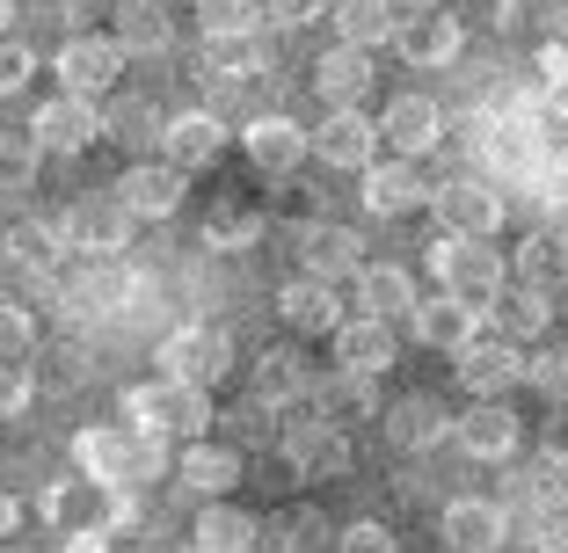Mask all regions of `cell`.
Returning <instances> with one entry per match:
<instances>
[{
  "mask_svg": "<svg viewBox=\"0 0 568 553\" xmlns=\"http://www.w3.org/2000/svg\"><path fill=\"white\" fill-rule=\"evenodd\" d=\"M73 459H81V473L95 488H139L161 473V437L153 430H124V422H95V430L73 437Z\"/></svg>",
  "mask_w": 568,
  "mask_h": 553,
  "instance_id": "cell-1",
  "label": "cell"
},
{
  "mask_svg": "<svg viewBox=\"0 0 568 553\" xmlns=\"http://www.w3.org/2000/svg\"><path fill=\"white\" fill-rule=\"evenodd\" d=\"M204 393H212V386H190V379H168L161 371V379L124 393V416L153 437H197L204 422H212V401H204Z\"/></svg>",
  "mask_w": 568,
  "mask_h": 553,
  "instance_id": "cell-2",
  "label": "cell"
},
{
  "mask_svg": "<svg viewBox=\"0 0 568 553\" xmlns=\"http://www.w3.org/2000/svg\"><path fill=\"white\" fill-rule=\"evenodd\" d=\"M430 269H437V285L445 291H459V299H474V306H496V291H503V255L488 248V234H445V240H430Z\"/></svg>",
  "mask_w": 568,
  "mask_h": 553,
  "instance_id": "cell-3",
  "label": "cell"
},
{
  "mask_svg": "<svg viewBox=\"0 0 568 553\" xmlns=\"http://www.w3.org/2000/svg\"><path fill=\"white\" fill-rule=\"evenodd\" d=\"M161 371L168 379H190V386H219L226 371H234V336L226 328H175V336L161 342Z\"/></svg>",
  "mask_w": 568,
  "mask_h": 553,
  "instance_id": "cell-4",
  "label": "cell"
},
{
  "mask_svg": "<svg viewBox=\"0 0 568 553\" xmlns=\"http://www.w3.org/2000/svg\"><path fill=\"white\" fill-rule=\"evenodd\" d=\"M452 371H459V386H467L474 401H510V393L525 386V350L510 336H481V342L459 350Z\"/></svg>",
  "mask_w": 568,
  "mask_h": 553,
  "instance_id": "cell-5",
  "label": "cell"
},
{
  "mask_svg": "<svg viewBox=\"0 0 568 553\" xmlns=\"http://www.w3.org/2000/svg\"><path fill=\"white\" fill-rule=\"evenodd\" d=\"M284 459H292L300 481H343V473L357 467L343 422H328V416H321V422H292V430H284Z\"/></svg>",
  "mask_w": 568,
  "mask_h": 553,
  "instance_id": "cell-6",
  "label": "cell"
},
{
  "mask_svg": "<svg viewBox=\"0 0 568 553\" xmlns=\"http://www.w3.org/2000/svg\"><path fill=\"white\" fill-rule=\"evenodd\" d=\"M30 139L44 153H88L102 139V110H95V95H73V88H59V95L44 102L30 117Z\"/></svg>",
  "mask_w": 568,
  "mask_h": 553,
  "instance_id": "cell-7",
  "label": "cell"
},
{
  "mask_svg": "<svg viewBox=\"0 0 568 553\" xmlns=\"http://www.w3.org/2000/svg\"><path fill=\"white\" fill-rule=\"evenodd\" d=\"M481 314L488 306L459 299V291H437V299H416V314H408V328H416V342H430V350H467V342H481Z\"/></svg>",
  "mask_w": 568,
  "mask_h": 553,
  "instance_id": "cell-8",
  "label": "cell"
},
{
  "mask_svg": "<svg viewBox=\"0 0 568 553\" xmlns=\"http://www.w3.org/2000/svg\"><path fill=\"white\" fill-rule=\"evenodd\" d=\"M124 59H132V51H124L118 37H73V44L59 51V88H73V95H102V88H118Z\"/></svg>",
  "mask_w": 568,
  "mask_h": 553,
  "instance_id": "cell-9",
  "label": "cell"
},
{
  "mask_svg": "<svg viewBox=\"0 0 568 553\" xmlns=\"http://www.w3.org/2000/svg\"><path fill=\"white\" fill-rule=\"evenodd\" d=\"M59 226H67V248H81V255H118L132 240V212L118 197H81Z\"/></svg>",
  "mask_w": 568,
  "mask_h": 553,
  "instance_id": "cell-10",
  "label": "cell"
},
{
  "mask_svg": "<svg viewBox=\"0 0 568 553\" xmlns=\"http://www.w3.org/2000/svg\"><path fill=\"white\" fill-rule=\"evenodd\" d=\"M183 183H190V175L175 168V161H139V168L118 175V204L132 218H168L175 204H183Z\"/></svg>",
  "mask_w": 568,
  "mask_h": 553,
  "instance_id": "cell-11",
  "label": "cell"
},
{
  "mask_svg": "<svg viewBox=\"0 0 568 553\" xmlns=\"http://www.w3.org/2000/svg\"><path fill=\"white\" fill-rule=\"evenodd\" d=\"M379 124L365 117V110H328V117H321V132H314V146H321V161H328V168H357L365 175L372 168V153H379Z\"/></svg>",
  "mask_w": 568,
  "mask_h": 553,
  "instance_id": "cell-12",
  "label": "cell"
},
{
  "mask_svg": "<svg viewBox=\"0 0 568 553\" xmlns=\"http://www.w3.org/2000/svg\"><path fill=\"white\" fill-rule=\"evenodd\" d=\"M394 44H402L408 66H452L459 44H467V30H459V16H445V8H423V16H402Z\"/></svg>",
  "mask_w": 568,
  "mask_h": 553,
  "instance_id": "cell-13",
  "label": "cell"
},
{
  "mask_svg": "<svg viewBox=\"0 0 568 553\" xmlns=\"http://www.w3.org/2000/svg\"><path fill=\"white\" fill-rule=\"evenodd\" d=\"M437 218H445V234H496L503 197H496V183H481V175H459V183L437 190Z\"/></svg>",
  "mask_w": 568,
  "mask_h": 553,
  "instance_id": "cell-14",
  "label": "cell"
},
{
  "mask_svg": "<svg viewBox=\"0 0 568 553\" xmlns=\"http://www.w3.org/2000/svg\"><path fill=\"white\" fill-rule=\"evenodd\" d=\"M379 132L394 139L402 161H416V153H430L437 139H445V110H437L430 95H394V102H386V117H379Z\"/></svg>",
  "mask_w": 568,
  "mask_h": 553,
  "instance_id": "cell-15",
  "label": "cell"
},
{
  "mask_svg": "<svg viewBox=\"0 0 568 553\" xmlns=\"http://www.w3.org/2000/svg\"><path fill=\"white\" fill-rule=\"evenodd\" d=\"M300 263H306V277L335 285V277H357V269H365V240H357L351 226H306L300 234Z\"/></svg>",
  "mask_w": 568,
  "mask_h": 553,
  "instance_id": "cell-16",
  "label": "cell"
},
{
  "mask_svg": "<svg viewBox=\"0 0 568 553\" xmlns=\"http://www.w3.org/2000/svg\"><path fill=\"white\" fill-rule=\"evenodd\" d=\"M467 459H510L518 452V416H510V401H474L467 416H459V437H452Z\"/></svg>",
  "mask_w": 568,
  "mask_h": 553,
  "instance_id": "cell-17",
  "label": "cell"
},
{
  "mask_svg": "<svg viewBox=\"0 0 568 553\" xmlns=\"http://www.w3.org/2000/svg\"><path fill=\"white\" fill-rule=\"evenodd\" d=\"M219 146H226V124L204 117V110H190V117H168V132H161V161H175L183 175L212 168Z\"/></svg>",
  "mask_w": 568,
  "mask_h": 553,
  "instance_id": "cell-18",
  "label": "cell"
},
{
  "mask_svg": "<svg viewBox=\"0 0 568 553\" xmlns=\"http://www.w3.org/2000/svg\"><path fill=\"white\" fill-rule=\"evenodd\" d=\"M357 197H365V212H372V218H402V212H416L430 190H423L416 161H372V168H365V190H357Z\"/></svg>",
  "mask_w": 568,
  "mask_h": 553,
  "instance_id": "cell-19",
  "label": "cell"
},
{
  "mask_svg": "<svg viewBox=\"0 0 568 553\" xmlns=\"http://www.w3.org/2000/svg\"><path fill=\"white\" fill-rule=\"evenodd\" d=\"M335 365H343V371H372V379H379V371L394 365V320H379V314L343 320V328H335Z\"/></svg>",
  "mask_w": 568,
  "mask_h": 553,
  "instance_id": "cell-20",
  "label": "cell"
},
{
  "mask_svg": "<svg viewBox=\"0 0 568 553\" xmlns=\"http://www.w3.org/2000/svg\"><path fill=\"white\" fill-rule=\"evenodd\" d=\"M503 539H510V518L496 503H481V495H459L445 510V546L452 553H496Z\"/></svg>",
  "mask_w": 568,
  "mask_h": 553,
  "instance_id": "cell-21",
  "label": "cell"
},
{
  "mask_svg": "<svg viewBox=\"0 0 568 553\" xmlns=\"http://www.w3.org/2000/svg\"><path fill=\"white\" fill-rule=\"evenodd\" d=\"M277 314L292 336H335L343 328V306H335V285H321V277H300V285L277 291Z\"/></svg>",
  "mask_w": 568,
  "mask_h": 553,
  "instance_id": "cell-22",
  "label": "cell"
},
{
  "mask_svg": "<svg viewBox=\"0 0 568 553\" xmlns=\"http://www.w3.org/2000/svg\"><path fill=\"white\" fill-rule=\"evenodd\" d=\"M190 539H197V553H255V546H263V524H255L241 503L219 495V503L197 510V532H190Z\"/></svg>",
  "mask_w": 568,
  "mask_h": 553,
  "instance_id": "cell-23",
  "label": "cell"
},
{
  "mask_svg": "<svg viewBox=\"0 0 568 553\" xmlns=\"http://www.w3.org/2000/svg\"><path fill=\"white\" fill-rule=\"evenodd\" d=\"M314 88L335 102V110H357V95L372 88V51L365 44H335L314 59Z\"/></svg>",
  "mask_w": 568,
  "mask_h": 553,
  "instance_id": "cell-24",
  "label": "cell"
},
{
  "mask_svg": "<svg viewBox=\"0 0 568 553\" xmlns=\"http://www.w3.org/2000/svg\"><path fill=\"white\" fill-rule=\"evenodd\" d=\"M386 437L402 444V452H430V444H445V437H459V416H445V408L430 401V393H408L394 416H386Z\"/></svg>",
  "mask_w": 568,
  "mask_h": 553,
  "instance_id": "cell-25",
  "label": "cell"
},
{
  "mask_svg": "<svg viewBox=\"0 0 568 553\" xmlns=\"http://www.w3.org/2000/svg\"><path fill=\"white\" fill-rule=\"evenodd\" d=\"M510 269H518V285L561 291L568 285V226H539V234H525V248L510 255Z\"/></svg>",
  "mask_w": 568,
  "mask_h": 553,
  "instance_id": "cell-26",
  "label": "cell"
},
{
  "mask_svg": "<svg viewBox=\"0 0 568 553\" xmlns=\"http://www.w3.org/2000/svg\"><path fill=\"white\" fill-rule=\"evenodd\" d=\"M306 393H314V365H306L292 342H284V350H263V357H255V401H263V408L306 401Z\"/></svg>",
  "mask_w": 568,
  "mask_h": 553,
  "instance_id": "cell-27",
  "label": "cell"
},
{
  "mask_svg": "<svg viewBox=\"0 0 568 553\" xmlns=\"http://www.w3.org/2000/svg\"><path fill=\"white\" fill-rule=\"evenodd\" d=\"M306 146H314V139H306L292 117H255V124H248V161H255L263 175H292V168L306 161Z\"/></svg>",
  "mask_w": 568,
  "mask_h": 553,
  "instance_id": "cell-28",
  "label": "cell"
},
{
  "mask_svg": "<svg viewBox=\"0 0 568 553\" xmlns=\"http://www.w3.org/2000/svg\"><path fill=\"white\" fill-rule=\"evenodd\" d=\"M357 306L379 314V320H408V314H416V277L394 269V263H365V269H357Z\"/></svg>",
  "mask_w": 568,
  "mask_h": 553,
  "instance_id": "cell-29",
  "label": "cell"
},
{
  "mask_svg": "<svg viewBox=\"0 0 568 553\" xmlns=\"http://www.w3.org/2000/svg\"><path fill=\"white\" fill-rule=\"evenodd\" d=\"M175 473H183V488H190V495L219 503V495H234V488H241V452H226V444H190Z\"/></svg>",
  "mask_w": 568,
  "mask_h": 553,
  "instance_id": "cell-30",
  "label": "cell"
},
{
  "mask_svg": "<svg viewBox=\"0 0 568 553\" xmlns=\"http://www.w3.org/2000/svg\"><path fill=\"white\" fill-rule=\"evenodd\" d=\"M314 401H321V416H328V422L379 416V379H372V371H343V365H335V379L314 386Z\"/></svg>",
  "mask_w": 568,
  "mask_h": 553,
  "instance_id": "cell-31",
  "label": "cell"
},
{
  "mask_svg": "<svg viewBox=\"0 0 568 553\" xmlns=\"http://www.w3.org/2000/svg\"><path fill=\"white\" fill-rule=\"evenodd\" d=\"M402 30V8L394 0H335V37L343 44H386V37Z\"/></svg>",
  "mask_w": 568,
  "mask_h": 553,
  "instance_id": "cell-32",
  "label": "cell"
},
{
  "mask_svg": "<svg viewBox=\"0 0 568 553\" xmlns=\"http://www.w3.org/2000/svg\"><path fill=\"white\" fill-rule=\"evenodd\" d=\"M321 539H328V524H321L314 503H284V510H270V518H263V546L270 553H314Z\"/></svg>",
  "mask_w": 568,
  "mask_h": 553,
  "instance_id": "cell-33",
  "label": "cell"
},
{
  "mask_svg": "<svg viewBox=\"0 0 568 553\" xmlns=\"http://www.w3.org/2000/svg\"><path fill=\"white\" fill-rule=\"evenodd\" d=\"M168 37H175V22H168L161 0H124L118 8V44L124 51H168Z\"/></svg>",
  "mask_w": 568,
  "mask_h": 553,
  "instance_id": "cell-34",
  "label": "cell"
},
{
  "mask_svg": "<svg viewBox=\"0 0 568 553\" xmlns=\"http://www.w3.org/2000/svg\"><path fill=\"white\" fill-rule=\"evenodd\" d=\"M496 336H510V342L518 336H547V291L539 285H518V291L503 285L496 291Z\"/></svg>",
  "mask_w": 568,
  "mask_h": 553,
  "instance_id": "cell-35",
  "label": "cell"
},
{
  "mask_svg": "<svg viewBox=\"0 0 568 553\" xmlns=\"http://www.w3.org/2000/svg\"><path fill=\"white\" fill-rule=\"evenodd\" d=\"M37 168H44V146L30 132H0V197L37 190Z\"/></svg>",
  "mask_w": 568,
  "mask_h": 553,
  "instance_id": "cell-36",
  "label": "cell"
},
{
  "mask_svg": "<svg viewBox=\"0 0 568 553\" xmlns=\"http://www.w3.org/2000/svg\"><path fill=\"white\" fill-rule=\"evenodd\" d=\"M168 132V117L161 110H153L146 95H124L118 110H110V117H102V139H124V146H153V139Z\"/></svg>",
  "mask_w": 568,
  "mask_h": 553,
  "instance_id": "cell-37",
  "label": "cell"
},
{
  "mask_svg": "<svg viewBox=\"0 0 568 553\" xmlns=\"http://www.w3.org/2000/svg\"><path fill=\"white\" fill-rule=\"evenodd\" d=\"M204 37H255L263 30V0H197Z\"/></svg>",
  "mask_w": 568,
  "mask_h": 553,
  "instance_id": "cell-38",
  "label": "cell"
},
{
  "mask_svg": "<svg viewBox=\"0 0 568 553\" xmlns=\"http://www.w3.org/2000/svg\"><path fill=\"white\" fill-rule=\"evenodd\" d=\"M525 386H532L547 408H568V342H547V350L525 357Z\"/></svg>",
  "mask_w": 568,
  "mask_h": 553,
  "instance_id": "cell-39",
  "label": "cell"
},
{
  "mask_svg": "<svg viewBox=\"0 0 568 553\" xmlns=\"http://www.w3.org/2000/svg\"><path fill=\"white\" fill-rule=\"evenodd\" d=\"M255 234H263V218L241 212V204H219V212L204 218V248H241V240H255Z\"/></svg>",
  "mask_w": 568,
  "mask_h": 553,
  "instance_id": "cell-40",
  "label": "cell"
},
{
  "mask_svg": "<svg viewBox=\"0 0 568 553\" xmlns=\"http://www.w3.org/2000/svg\"><path fill=\"white\" fill-rule=\"evenodd\" d=\"M59 240H67V226H37V218H30V226H16V255L30 269H51V263H59Z\"/></svg>",
  "mask_w": 568,
  "mask_h": 553,
  "instance_id": "cell-41",
  "label": "cell"
},
{
  "mask_svg": "<svg viewBox=\"0 0 568 553\" xmlns=\"http://www.w3.org/2000/svg\"><path fill=\"white\" fill-rule=\"evenodd\" d=\"M30 342H37V320H30V306L0 299V357H30Z\"/></svg>",
  "mask_w": 568,
  "mask_h": 553,
  "instance_id": "cell-42",
  "label": "cell"
},
{
  "mask_svg": "<svg viewBox=\"0 0 568 553\" xmlns=\"http://www.w3.org/2000/svg\"><path fill=\"white\" fill-rule=\"evenodd\" d=\"M37 73V51L16 44V37H0V95H16V88H30Z\"/></svg>",
  "mask_w": 568,
  "mask_h": 553,
  "instance_id": "cell-43",
  "label": "cell"
},
{
  "mask_svg": "<svg viewBox=\"0 0 568 553\" xmlns=\"http://www.w3.org/2000/svg\"><path fill=\"white\" fill-rule=\"evenodd\" d=\"M30 393H37V386H30V371H22L16 357H0V422H8V416H22V408H30Z\"/></svg>",
  "mask_w": 568,
  "mask_h": 553,
  "instance_id": "cell-44",
  "label": "cell"
},
{
  "mask_svg": "<svg viewBox=\"0 0 568 553\" xmlns=\"http://www.w3.org/2000/svg\"><path fill=\"white\" fill-rule=\"evenodd\" d=\"M394 546H402V539L386 532V524H379V518H365V524H351V532L335 539V553H394Z\"/></svg>",
  "mask_w": 568,
  "mask_h": 553,
  "instance_id": "cell-45",
  "label": "cell"
},
{
  "mask_svg": "<svg viewBox=\"0 0 568 553\" xmlns=\"http://www.w3.org/2000/svg\"><path fill=\"white\" fill-rule=\"evenodd\" d=\"M306 16H314V0H263V22H284V30L306 22Z\"/></svg>",
  "mask_w": 568,
  "mask_h": 553,
  "instance_id": "cell-46",
  "label": "cell"
},
{
  "mask_svg": "<svg viewBox=\"0 0 568 553\" xmlns=\"http://www.w3.org/2000/svg\"><path fill=\"white\" fill-rule=\"evenodd\" d=\"M110 8H124V0H67V22H73V30H88V22L110 16Z\"/></svg>",
  "mask_w": 568,
  "mask_h": 553,
  "instance_id": "cell-47",
  "label": "cell"
},
{
  "mask_svg": "<svg viewBox=\"0 0 568 553\" xmlns=\"http://www.w3.org/2000/svg\"><path fill=\"white\" fill-rule=\"evenodd\" d=\"M547 459L568 467V408H554V422H547Z\"/></svg>",
  "mask_w": 568,
  "mask_h": 553,
  "instance_id": "cell-48",
  "label": "cell"
},
{
  "mask_svg": "<svg viewBox=\"0 0 568 553\" xmlns=\"http://www.w3.org/2000/svg\"><path fill=\"white\" fill-rule=\"evenodd\" d=\"M539 73L561 88V81H568V44H547V51H539Z\"/></svg>",
  "mask_w": 568,
  "mask_h": 553,
  "instance_id": "cell-49",
  "label": "cell"
},
{
  "mask_svg": "<svg viewBox=\"0 0 568 553\" xmlns=\"http://www.w3.org/2000/svg\"><path fill=\"white\" fill-rule=\"evenodd\" d=\"M525 16H532V0H496V30H525Z\"/></svg>",
  "mask_w": 568,
  "mask_h": 553,
  "instance_id": "cell-50",
  "label": "cell"
},
{
  "mask_svg": "<svg viewBox=\"0 0 568 553\" xmlns=\"http://www.w3.org/2000/svg\"><path fill=\"white\" fill-rule=\"evenodd\" d=\"M22 532V503L16 495H0V539H16Z\"/></svg>",
  "mask_w": 568,
  "mask_h": 553,
  "instance_id": "cell-51",
  "label": "cell"
},
{
  "mask_svg": "<svg viewBox=\"0 0 568 553\" xmlns=\"http://www.w3.org/2000/svg\"><path fill=\"white\" fill-rule=\"evenodd\" d=\"M67 553H102V532H73V546Z\"/></svg>",
  "mask_w": 568,
  "mask_h": 553,
  "instance_id": "cell-52",
  "label": "cell"
},
{
  "mask_svg": "<svg viewBox=\"0 0 568 553\" xmlns=\"http://www.w3.org/2000/svg\"><path fill=\"white\" fill-rule=\"evenodd\" d=\"M394 8H402V16H423V8H445V0H394Z\"/></svg>",
  "mask_w": 568,
  "mask_h": 553,
  "instance_id": "cell-53",
  "label": "cell"
},
{
  "mask_svg": "<svg viewBox=\"0 0 568 553\" xmlns=\"http://www.w3.org/2000/svg\"><path fill=\"white\" fill-rule=\"evenodd\" d=\"M8 22H16V0H0V37H8Z\"/></svg>",
  "mask_w": 568,
  "mask_h": 553,
  "instance_id": "cell-54",
  "label": "cell"
}]
</instances>
